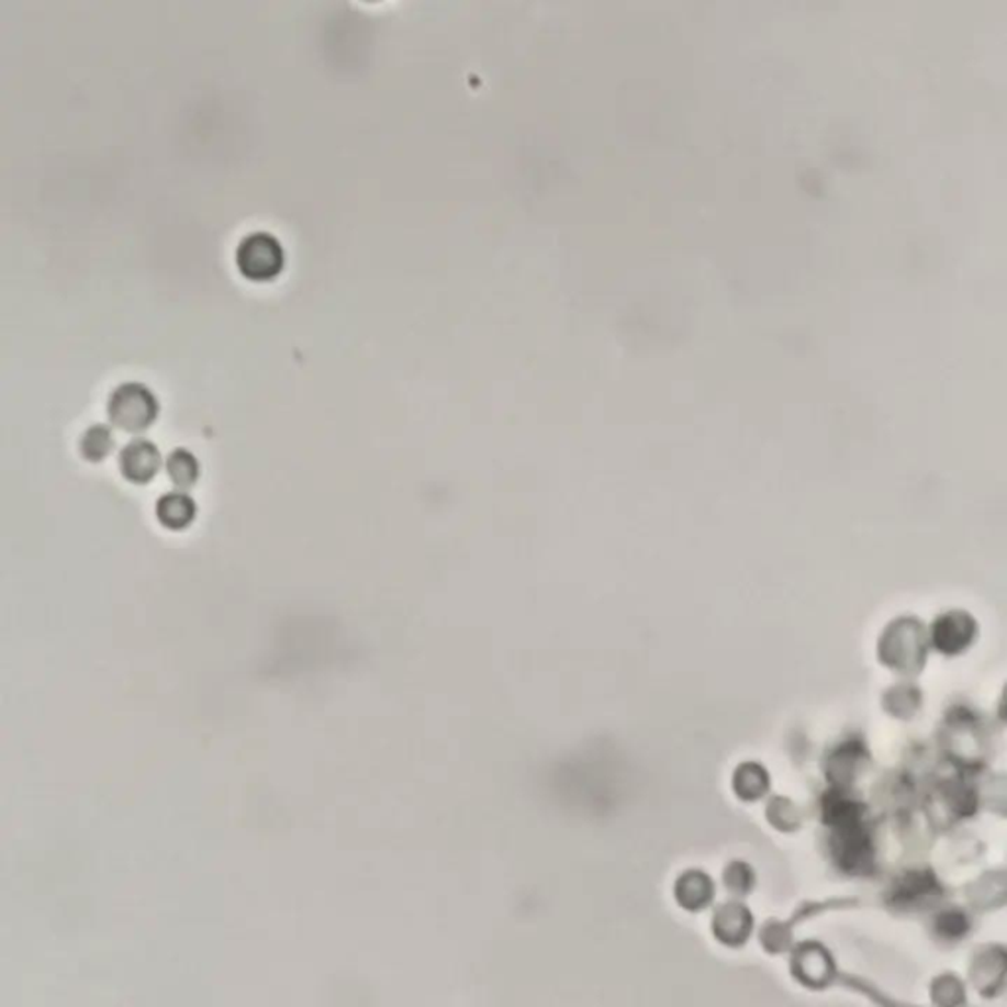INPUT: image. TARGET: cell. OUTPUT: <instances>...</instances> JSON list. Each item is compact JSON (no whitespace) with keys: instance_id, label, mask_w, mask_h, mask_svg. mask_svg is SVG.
Listing matches in <instances>:
<instances>
[{"instance_id":"5b68a950","label":"cell","mask_w":1007,"mask_h":1007,"mask_svg":"<svg viewBox=\"0 0 1007 1007\" xmlns=\"http://www.w3.org/2000/svg\"><path fill=\"white\" fill-rule=\"evenodd\" d=\"M168 472H170L171 481L176 482L181 489H186V486H191L198 479V461H195V457L191 452L186 451V449H178V451L171 452L170 459H168Z\"/></svg>"},{"instance_id":"277c9868","label":"cell","mask_w":1007,"mask_h":1007,"mask_svg":"<svg viewBox=\"0 0 1007 1007\" xmlns=\"http://www.w3.org/2000/svg\"><path fill=\"white\" fill-rule=\"evenodd\" d=\"M158 518L170 529H183L195 518V502L183 492L166 494L158 502Z\"/></svg>"},{"instance_id":"7a4b0ae2","label":"cell","mask_w":1007,"mask_h":1007,"mask_svg":"<svg viewBox=\"0 0 1007 1007\" xmlns=\"http://www.w3.org/2000/svg\"><path fill=\"white\" fill-rule=\"evenodd\" d=\"M236 264L250 280H270L282 270V246L270 233L246 235L236 248Z\"/></svg>"},{"instance_id":"6da1fadb","label":"cell","mask_w":1007,"mask_h":1007,"mask_svg":"<svg viewBox=\"0 0 1007 1007\" xmlns=\"http://www.w3.org/2000/svg\"><path fill=\"white\" fill-rule=\"evenodd\" d=\"M158 414V402L150 390L138 382L116 388L109 400V415L114 425L126 432H142Z\"/></svg>"},{"instance_id":"8992f818","label":"cell","mask_w":1007,"mask_h":1007,"mask_svg":"<svg viewBox=\"0 0 1007 1007\" xmlns=\"http://www.w3.org/2000/svg\"><path fill=\"white\" fill-rule=\"evenodd\" d=\"M111 449H113V434H111L109 427L93 425V427L87 429L86 435H83V441H81V451H83L87 459L99 461V459L107 457Z\"/></svg>"},{"instance_id":"3957f363","label":"cell","mask_w":1007,"mask_h":1007,"mask_svg":"<svg viewBox=\"0 0 1007 1007\" xmlns=\"http://www.w3.org/2000/svg\"><path fill=\"white\" fill-rule=\"evenodd\" d=\"M121 469L132 482H148L160 469V451L148 439H134L121 452Z\"/></svg>"}]
</instances>
